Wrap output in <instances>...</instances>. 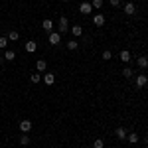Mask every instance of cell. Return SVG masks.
Masks as SVG:
<instances>
[{
	"instance_id": "obj_1",
	"label": "cell",
	"mask_w": 148,
	"mask_h": 148,
	"mask_svg": "<svg viewBox=\"0 0 148 148\" xmlns=\"http://www.w3.org/2000/svg\"><path fill=\"white\" fill-rule=\"evenodd\" d=\"M69 32V20L67 18H65V16H61V18H59V26H57V34H67Z\"/></svg>"
},
{
	"instance_id": "obj_2",
	"label": "cell",
	"mask_w": 148,
	"mask_h": 148,
	"mask_svg": "<svg viewBox=\"0 0 148 148\" xmlns=\"http://www.w3.org/2000/svg\"><path fill=\"white\" fill-rule=\"evenodd\" d=\"M148 85V77L144 75V73H140V75H136V87L138 89H142V87H146Z\"/></svg>"
},
{
	"instance_id": "obj_3",
	"label": "cell",
	"mask_w": 148,
	"mask_h": 148,
	"mask_svg": "<svg viewBox=\"0 0 148 148\" xmlns=\"http://www.w3.org/2000/svg\"><path fill=\"white\" fill-rule=\"evenodd\" d=\"M79 10H81V14H91L93 12V6H91V2H81V6H79Z\"/></svg>"
},
{
	"instance_id": "obj_4",
	"label": "cell",
	"mask_w": 148,
	"mask_h": 148,
	"mask_svg": "<svg viewBox=\"0 0 148 148\" xmlns=\"http://www.w3.org/2000/svg\"><path fill=\"white\" fill-rule=\"evenodd\" d=\"M20 130H22V132H30V130H32V121H28V119L20 121Z\"/></svg>"
},
{
	"instance_id": "obj_5",
	"label": "cell",
	"mask_w": 148,
	"mask_h": 148,
	"mask_svg": "<svg viewBox=\"0 0 148 148\" xmlns=\"http://www.w3.org/2000/svg\"><path fill=\"white\" fill-rule=\"evenodd\" d=\"M93 24H95L97 28L105 26V16H103V14H95V16H93Z\"/></svg>"
},
{
	"instance_id": "obj_6",
	"label": "cell",
	"mask_w": 148,
	"mask_h": 148,
	"mask_svg": "<svg viewBox=\"0 0 148 148\" xmlns=\"http://www.w3.org/2000/svg\"><path fill=\"white\" fill-rule=\"evenodd\" d=\"M24 49H26L28 53H34L36 49H38V44H36L34 40H30V42H26V46H24Z\"/></svg>"
},
{
	"instance_id": "obj_7",
	"label": "cell",
	"mask_w": 148,
	"mask_h": 148,
	"mask_svg": "<svg viewBox=\"0 0 148 148\" xmlns=\"http://www.w3.org/2000/svg\"><path fill=\"white\" fill-rule=\"evenodd\" d=\"M42 28H44V30H46L47 34H51V32H53V22H51V20H49V18H46V20H44V22H42Z\"/></svg>"
},
{
	"instance_id": "obj_8",
	"label": "cell",
	"mask_w": 148,
	"mask_h": 148,
	"mask_svg": "<svg viewBox=\"0 0 148 148\" xmlns=\"http://www.w3.org/2000/svg\"><path fill=\"white\" fill-rule=\"evenodd\" d=\"M59 42H61V34H57V32H51V34H49V44H51V46H57Z\"/></svg>"
},
{
	"instance_id": "obj_9",
	"label": "cell",
	"mask_w": 148,
	"mask_h": 148,
	"mask_svg": "<svg viewBox=\"0 0 148 148\" xmlns=\"http://www.w3.org/2000/svg\"><path fill=\"white\" fill-rule=\"evenodd\" d=\"M125 12H126V16H132V14L136 12V6H134L132 2H126L125 4Z\"/></svg>"
},
{
	"instance_id": "obj_10",
	"label": "cell",
	"mask_w": 148,
	"mask_h": 148,
	"mask_svg": "<svg viewBox=\"0 0 148 148\" xmlns=\"http://www.w3.org/2000/svg\"><path fill=\"white\" fill-rule=\"evenodd\" d=\"M69 32L75 36V38H81V36H83V28L77 24V26H71V30H69Z\"/></svg>"
},
{
	"instance_id": "obj_11",
	"label": "cell",
	"mask_w": 148,
	"mask_h": 148,
	"mask_svg": "<svg viewBox=\"0 0 148 148\" xmlns=\"http://www.w3.org/2000/svg\"><path fill=\"white\" fill-rule=\"evenodd\" d=\"M114 134H116V138H119V140H126V128L119 126V128L114 130Z\"/></svg>"
},
{
	"instance_id": "obj_12",
	"label": "cell",
	"mask_w": 148,
	"mask_h": 148,
	"mask_svg": "<svg viewBox=\"0 0 148 148\" xmlns=\"http://www.w3.org/2000/svg\"><path fill=\"white\" fill-rule=\"evenodd\" d=\"M42 79H44V83H46V85H53V83H56V75H53V73H46Z\"/></svg>"
},
{
	"instance_id": "obj_13",
	"label": "cell",
	"mask_w": 148,
	"mask_h": 148,
	"mask_svg": "<svg viewBox=\"0 0 148 148\" xmlns=\"http://www.w3.org/2000/svg\"><path fill=\"white\" fill-rule=\"evenodd\" d=\"M6 38H8V42H18V40H20V34H18L16 30H10Z\"/></svg>"
},
{
	"instance_id": "obj_14",
	"label": "cell",
	"mask_w": 148,
	"mask_h": 148,
	"mask_svg": "<svg viewBox=\"0 0 148 148\" xmlns=\"http://www.w3.org/2000/svg\"><path fill=\"white\" fill-rule=\"evenodd\" d=\"M136 63H138V67H140V69H146V67H148V57L140 56V57L136 59Z\"/></svg>"
},
{
	"instance_id": "obj_15",
	"label": "cell",
	"mask_w": 148,
	"mask_h": 148,
	"mask_svg": "<svg viewBox=\"0 0 148 148\" xmlns=\"http://www.w3.org/2000/svg\"><path fill=\"white\" fill-rule=\"evenodd\" d=\"M119 57H121V61H123V63H128V61H130V51H128V49H123Z\"/></svg>"
},
{
	"instance_id": "obj_16",
	"label": "cell",
	"mask_w": 148,
	"mask_h": 148,
	"mask_svg": "<svg viewBox=\"0 0 148 148\" xmlns=\"http://www.w3.org/2000/svg\"><path fill=\"white\" fill-rule=\"evenodd\" d=\"M36 69H38V71H46L47 69V61L46 59H40V61L36 63Z\"/></svg>"
},
{
	"instance_id": "obj_17",
	"label": "cell",
	"mask_w": 148,
	"mask_h": 148,
	"mask_svg": "<svg viewBox=\"0 0 148 148\" xmlns=\"http://www.w3.org/2000/svg\"><path fill=\"white\" fill-rule=\"evenodd\" d=\"M126 140H128L130 144H136V142L140 140V138H138V134H136V132H130V134H126Z\"/></svg>"
},
{
	"instance_id": "obj_18",
	"label": "cell",
	"mask_w": 148,
	"mask_h": 148,
	"mask_svg": "<svg viewBox=\"0 0 148 148\" xmlns=\"http://www.w3.org/2000/svg\"><path fill=\"white\" fill-rule=\"evenodd\" d=\"M14 57H16V51H14V49H6V51H4V59H6V61H12Z\"/></svg>"
},
{
	"instance_id": "obj_19",
	"label": "cell",
	"mask_w": 148,
	"mask_h": 148,
	"mask_svg": "<svg viewBox=\"0 0 148 148\" xmlns=\"http://www.w3.org/2000/svg\"><path fill=\"white\" fill-rule=\"evenodd\" d=\"M79 47V44H77V40H69L67 42V49H71V51H75Z\"/></svg>"
},
{
	"instance_id": "obj_20",
	"label": "cell",
	"mask_w": 148,
	"mask_h": 148,
	"mask_svg": "<svg viewBox=\"0 0 148 148\" xmlns=\"http://www.w3.org/2000/svg\"><path fill=\"white\" fill-rule=\"evenodd\" d=\"M20 144H24V146L30 144V136H28V132H22V136H20Z\"/></svg>"
},
{
	"instance_id": "obj_21",
	"label": "cell",
	"mask_w": 148,
	"mask_h": 148,
	"mask_svg": "<svg viewBox=\"0 0 148 148\" xmlns=\"http://www.w3.org/2000/svg\"><path fill=\"white\" fill-rule=\"evenodd\" d=\"M6 47H8V38L0 36V49H6Z\"/></svg>"
},
{
	"instance_id": "obj_22",
	"label": "cell",
	"mask_w": 148,
	"mask_h": 148,
	"mask_svg": "<svg viewBox=\"0 0 148 148\" xmlns=\"http://www.w3.org/2000/svg\"><path fill=\"white\" fill-rule=\"evenodd\" d=\"M123 75H125L126 79H130V77L134 75V71H132V69H130V67H125V69H123Z\"/></svg>"
},
{
	"instance_id": "obj_23",
	"label": "cell",
	"mask_w": 148,
	"mask_h": 148,
	"mask_svg": "<svg viewBox=\"0 0 148 148\" xmlns=\"http://www.w3.org/2000/svg\"><path fill=\"white\" fill-rule=\"evenodd\" d=\"M93 148H105V142H103V138H95V142H93Z\"/></svg>"
},
{
	"instance_id": "obj_24",
	"label": "cell",
	"mask_w": 148,
	"mask_h": 148,
	"mask_svg": "<svg viewBox=\"0 0 148 148\" xmlns=\"http://www.w3.org/2000/svg\"><path fill=\"white\" fill-rule=\"evenodd\" d=\"M91 6H93V10H99L103 6V0H91Z\"/></svg>"
},
{
	"instance_id": "obj_25",
	"label": "cell",
	"mask_w": 148,
	"mask_h": 148,
	"mask_svg": "<svg viewBox=\"0 0 148 148\" xmlns=\"http://www.w3.org/2000/svg\"><path fill=\"white\" fill-rule=\"evenodd\" d=\"M30 81H32V83H40V81H42V75H40V73H34V75L30 77Z\"/></svg>"
},
{
	"instance_id": "obj_26",
	"label": "cell",
	"mask_w": 148,
	"mask_h": 148,
	"mask_svg": "<svg viewBox=\"0 0 148 148\" xmlns=\"http://www.w3.org/2000/svg\"><path fill=\"white\" fill-rule=\"evenodd\" d=\"M111 57H113L111 49H105V51H103V59H111Z\"/></svg>"
},
{
	"instance_id": "obj_27",
	"label": "cell",
	"mask_w": 148,
	"mask_h": 148,
	"mask_svg": "<svg viewBox=\"0 0 148 148\" xmlns=\"http://www.w3.org/2000/svg\"><path fill=\"white\" fill-rule=\"evenodd\" d=\"M111 6L116 8V6H121V0H111Z\"/></svg>"
},
{
	"instance_id": "obj_28",
	"label": "cell",
	"mask_w": 148,
	"mask_h": 148,
	"mask_svg": "<svg viewBox=\"0 0 148 148\" xmlns=\"http://www.w3.org/2000/svg\"><path fill=\"white\" fill-rule=\"evenodd\" d=\"M4 61H6V59H4V57H0V65H2V63H4Z\"/></svg>"
},
{
	"instance_id": "obj_29",
	"label": "cell",
	"mask_w": 148,
	"mask_h": 148,
	"mask_svg": "<svg viewBox=\"0 0 148 148\" xmlns=\"http://www.w3.org/2000/svg\"><path fill=\"white\" fill-rule=\"evenodd\" d=\"M144 142H146V146H148V136H146V138H144Z\"/></svg>"
},
{
	"instance_id": "obj_30",
	"label": "cell",
	"mask_w": 148,
	"mask_h": 148,
	"mask_svg": "<svg viewBox=\"0 0 148 148\" xmlns=\"http://www.w3.org/2000/svg\"><path fill=\"white\" fill-rule=\"evenodd\" d=\"M63 2H69V0H63Z\"/></svg>"
},
{
	"instance_id": "obj_31",
	"label": "cell",
	"mask_w": 148,
	"mask_h": 148,
	"mask_svg": "<svg viewBox=\"0 0 148 148\" xmlns=\"http://www.w3.org/2000/svg\"><path fill=\"white\" fill-rule=\"evenodd\" d=\"M83 148H87V146H83Z\"/></svg>"
},
{
	"instance_id": "obj_32",
	"label": "cell",
	"mask_w": 148,
	"mask_h": 148,
	"mask_svg": "<svg viewBox=\"0 0 148 148\" xmlns=\"http://www.w3.org/2000/svg\"><path fill=\"white\" fill-rule=\"evenodd\" d=\"M146 148H148V146H146Z\"/></svg>"
}]
</instances>
